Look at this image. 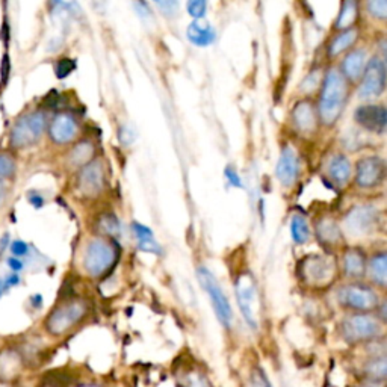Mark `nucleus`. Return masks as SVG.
<instances>
[{"instance_id":"nucleus-16","label":"nucleus","mask_w":387,"mask_h":387,"mask_svg":"<svg viewBox=\"0 0 387 387\" xmlns=\"http://www.w3.org/2000/svg\"><path fill=\"white\" fill-rule=\"evenodd\" d=\"M275 176L283 183L284 187L293 185V182L298 177V158L291 147H284L280 154V159L275 168Z\"/></svg>"},{"instance_id":"nucleus-28","label":"nucleus","mask_w":387,"mask_h":387,"mask_svg":"<svg viewBox=\"0 0 387 387\" xmlns=\"http://www.w3.org/2000/svg\"><path fill=\"white\" fill-rule=\"evenodd\" d=\"M365 371L372 380L383 381L386 379V372H387V363H386L384 356H380L379 358H374L372 362L367 363Z\"/></svg>"},{"instance_id":"nucleus-7","label":"nucleus","mask_w":387,"mask_h":387,"mask_svg":"<svg viewBox=\"0 0 387 387\" xmlns=\"http://www.w3.org/2000/svg\"><path fill=\"white\" fill-rule=\"evenodd\" d=\"M236 297L239 302V309H241L247 324L253 330L259 328L261 304H259V297H257L256 284L253 283L251 277H248V275H241V279L238 280V284H236Z\"/></svg>"},{"instance_id":"nucleus-40","label":"nucleus","mask_w":387,"mask_h":387,"mask_svg":"<svg viewBox=\"0 0 387 387\" xmlns=\"http://www.w3.org/2000/svg\"><path fill=\"white\" fill-rule=\"evenodd\" d=\"M132 228H133V232H135V235L138 236V239L153 238L152 230H150L149 227H145V226H143V224H138V223H135V224L132 226Z\"/></svg>"},{"instance_id":"nucleus-14","label":"nucleus","mask_w":387,"mask_h":387,"mask_svg":"<svg viewBox=\"0 0 387 387\" xmlns=\"http://www.w3.org/2000/svg\"><path fill=\"white\" fill-rule=\"evenodd\" d=\"M354 119L358 126L375 133H384L386 131V109L379 105L360 106L354 114Z\"/></svg>"},{"instance_id":"nucleus-31","label":"nucleus","mask_w":387,"mask_h":387,"mask_svg":"<svg viewBox=\"0 0 387 387\" xmlns=\"http://www.w3.org/2000/svg\"><path fill=\"white\" fill-rule=\"evenodd\" d=\"M367 13H370L372 17L379 18V20H384L387 17V2L386 0H372L366 5Z\"/></svg>"},{"instance_id":"nucleus-47","label":"nucleus","mask_w":387,"mask_h":387,"mask_svg":"<svg viewBox=\"0 0 387 387\" xmlns=\"http://www.w3.org/2000/svg\"><path fill=\"white\" fill-rule=\"evenodd\" d=\"M5 291H8L6 283L3 280H0V297H2V295L5 293Z\"/></svg>"},{"instance_id":"nucleus-32","label":"nucleus","mask_w":387,"mask_h":387,"mask_svg":"<svg viewBox=\"0 0 387 387\" xmlns=\"http://www.w3.org/2000/svg\"><path fill=\"white\" fill-rule=\"evenodd\" d=\"M15 173V162L11 156L0 154V179H9Z\"/></svg>"},{"instance_id":"nucleus-13","label":"nucleus","mask_w":387,"mask_h":387,"mask_svg":"<svg viewBox=\"0 0 387 387\" xmlns=\"http://www.w3.org/2000/svg\"><path fill=\"white\" fill-rule=\"evenodd\" d=\"M345 224L353 235L370 233L377 224V210L371 206H357L349 210Z\"/></svg>"},{"instance_id":"nucleus-41","label":"nucleus","mask_w":387,"mask_h":387,"mask_svg":"<svg viewBox=\"0 0 387 387\" xmlns=\"http://www.w3.org/2000/svg\"><path fill=\"white\" fill-rule=\"evenodd\" d=\"M226 177H227V180L230 182V185H233V187H236V188H242L241 179H239V176H238V173L235 171V168L228 167V168L226 170Z\"/></svg>"},{"instance_id":"nucleus-3","label":"nucleus","mask_w":387,"mask_h":387,"mask_svg":"<svg viewBox=\"0 0 387 387\" xmlns=\"http://www.w3.org/2000/svg\"><path fill=\"white\" fill-rule=\"evenodd\" d=\"M117 259L118 251L112 242L105 241V239H94L87 247L84 266L89 275L97 279L101 275H106L115 265Z\"/></svg>"},{"instance_id":"nucleus-44","label":"nucleus","mask_w":387,"mask_h":387,"mask_svg":"<svg viewBox=\"0 0 387 387\" xmlns=\"http://www.w3.org/2000/svg\"><path fill=\"white\" fill-rule=\"evenodd\" d=\"M29 201L32 203V205H34L35 207H41V206L44 205V200H43V197L36 196V194H31V196H29Z\"/></svg>"},{"instance_id":"nucleus-15","label":"nucleus","mask_w":387,"mask_h":387,"mask_svg":"<svg viewBox=\"0 0 387 387\" xmlns=\"http://www.w3.org/2000/svg\"><path fill=\"white\" fill-rule=\"evenodd\" d=\"M50 138L57 144H68L78 135V123L70 114H59L53 118L49 129Z\"/></svg>"},{"instance_id":"nucleus-29","label":"nucleus","mask_w":387,"mask_h":387,"mask_svg":"<svg viewBox=\"0 0 387 387\" xmlns=\"http://www.w3.org/2000/svg\"><path fill=\"white\" fill-rule=\"evenodd\" d=\"M318 235L319 238L324 239L326 242L335 244L340 239V232L335 223H330V221H324V223L319 224L318 227Z\"/></svg>"},{"instance_id":"nucleus-51","label":"nucleus","mask_w":387,"mask_h":387,"mask_svg":"<svg viewBox=\"0 0 387 387\" xmlns=\"http://www.w3.org/2000/svg\"><path fill=\"white\" fill-rule=\"evenodd\" d=\"M0 387H6V384H3V383H0Z\"/></svg>"},{"instance_id":"nucleus-25","label":"nucleus","mask_w":387,"mask_h":387,"mask_svg":"<svg viewBox=\"0 0 387 387\" xmlns=\"http://www.w3.org/2000/svg\"><path fill=\"white\" fill-rule=\"evenodd\" d=\"M358 14V5L356 2H344L340 13L337 15V20L335 23V27L337 31H346L351 29L353 24L356 23V18Z\"/></svg>"},{"instance_id":"nucleus-50","label":"nucleus","mask_w":387,"mask_h":387,"mask_svg":"<svg viewBox=\"0 0 387 387\" xmlns=\"http://www.w3.org/2000/svg\"><path fill=\"white\" fill-rule=\"evenodd\" d=\"M360 387H380V386H377V384H365V386H360Z\"/></svg>"},{"instance_id":"nucleus-11","label":"nucleus","mask_w":387,"mask_h":387,"mask_svg":"<svg viewBox=\"0 0 387 387\" xmlns=\"http://www.w3.org/2000/svg\"><path fill=\"white\" fill-rule=\"evenodd\" d=\"M105 188V170L103 165L97 161L85 165L80 168L78 177V189L82 196L87 198H94L100 196V192Z\"/></svg>"},{"instance_id":"nucleus-10","label":"nucleus","mask_w":387,"mask_h":387,"mask_svg":"<svg viewBox=\"0 0 387 387\" xmlns=\"http://www.w3.org/2000/svg\"><path fill=\"white\" fill-rule=\"evenodd\" d=\"M386 87V66L380 58H372L366 64L363 70L360 88H358V97L360 98H374L379 97Z\"/></svg>"},{"instance_id":"nucleus-2","label":"nucleus","mask_w":387,"mask_h":387,"mask_svg":"<svg viewBox=\"0 0 387 387\" xmlns=\"http://www.w3.org/2000/svg\"><path fill=\"white\" fill-rule=\"evenodd\" d=\"M87 304L84 301H68L54 309L45 319V330L52 336H62L76 327L87 316Z\"/></svg>"},{"instance_id":"nucleus-30","label":"nucleus","mask_w":387,"mask_h":387,"mask_svg":"<svg viewBox=\"0 0 387 387\" xmlns=\"http://www.w3.org/2000/svg\"><path fill=\"white\" fill-rule=\"evenodd\" d=\"M98 228L101 230V232L109 235V236H115L119 232L118 219L114 215H109V214L100 217V219H98Z\"/></svg>"},{"instance_id":"nucleus-43","label":"nucleus","mask_w":387,"mask_h":387,"mask_svg":"<svg viewBox=\"0 0 387 387\" xmlns=\"http://www.w3.org/2000/svg\"><path fill=\"white\" fill-rule=\"evenodd\" d=\"M8 265L13 271H22L23 270V262L20 259H17V257H11V259H8Z\"/></svg>"},{"instance_id":"nucleus-8","label":"nucleus","mask_w":387,"mask_h":387,"mask_svg":"<svg viewBox=\"0 0 387 387\" xmlns=\"http://www.w3.org/2000/svg\"><path fill=\"white\" fill-rule=\"evenodd\" d=\"M337 300L342 306L358 312H370L379 306L377 293L370 286L362 283H351L340 288Z\"/></svg>"},{"instance_id":"nucleus-46","label":"nucleus","mask_w":387,"mask_h":387,"mask_svg":"<svg viewBox=\"0 0 387 387\" xmlns=\"http://www.w3.org/2000/svg\"><path fill=\"white\" fill-rule=\"evenodd\" d=\"M5 283H6V286L8 288H11V286H15V284H18V283H20V277H18V275H9V277L5 280Z\"/></svg>"},{"instance_id":"nucleus-38","label":"nucleus","mask_w":387,"mask_h":387,"mask_svg":"<svg viewBox=\"0 0 387 387\" xmlns=\"http://www.w3.org/2000/svg\"><path fill=\"white\" fill-rule=\"evenodd\" d=\"M11 250H13L14 257H17L18 259V257H23L27 254V251H29V247H27V244L23 241H14Z\"/></svg>"},{"instance_id":"nucleus-18","label":"nucleus","mask_w":387,"mask_h":387,"mask_svg":"<svg viewBox=\"0 0 387 387\" xmlns=\"http://www.w3.org/2000/svg\"><path fill=\"white\" fill-rule=\"evenodd\" d=\"M292 118L300 132L313 133L316 131V112L310 101H301V103L295 106Z\"/></svg>"},{"instance_id":"nucleus-4","label":"nucleus","mask_w":387,"mask_h":387,"mask_svg":"<svg viewBox=\"0 0 387 387\" xmlns=\"http://www.w3.org/2000/svg\"><path fill=\"white\" fill-rule=\"evenodd\" d=\"M381 333L383 328L380 322L370 315H363V313L346 316L340 324V335L349 344L365 342V340L379 337Z\"/></svg>"},{"instance_id":"nucleus-27","label":"nucleus","mask_w":387,"mask_h":387,"mask_svg":"<svg viewBox=\"0 0 387 387\" xmlns=\"http://www.w3.org/2000/svg\"><path fill=\"white\" fill-rule=\"evenodd\" d=\"M291 235L293 238V241L297 244L307 242L309 235H310L307 221L302 217H293L292 224H291Z\"/></svg>"},{"instance_id":"nucleus-9","label":"nucleus","mask_w":387,"mask_h":387,"mask_svg":"<svg viewBox=\"0 0 387 387\" xmlns=\"http://www.w3.org/2000/svg\"><path fill=\"white\" fill-rule=\"evenodd\" d=\"M302 279L313 286H324L333 282L336 263L328 256H310L302 262Z\"/></svg>"},{"instance_id":"nucleus-5","label":"nucleus","mask_w":387,"mask_h":387,"mask_svg":"<svg viewBox=\"0 0 387 387\" xmlns=\"http://www.w3.org/2000/svg\"><path fill=\"white\" fill-rule=\"evenodd\" d=\"M45 115L43 112L26 114L18 118L9 136V143L15 149H24L40 140L45 129Z\"/></svg>"},{"instance_id":"nucleus-20","label":"nucleus","mask_w":387,"mask_h":387,"mask_svg":"<svg viewBox=\"0 0 387 387\" xmlns=\"http://www.w3.org/2000/svg\"><path fill=\"white\" fill-rule=\"evenodd\" d=\"M344 270L349 279H362L366 271L365 263V254L357 250V248H351L344 256Z\"/></svg>"},{"instance_id":"nucleus-45","label":"nucleus","mask_w":387,"mask_h":387,"mask_svg":"<svg viewBox=\"0 0 387 387\" xmlns=\"http://www.w3.org/2000/svg\"><path fill=\"white\" fill-rule=\"evenodd\" d=\"M135 8L138 9V14H140L141 17H150V11H149V8L145 6V3H135Z\"/></svg>"},{"instance_id":"nucleus-19","label":"nucleus","mask_w":387,"mask_h":387,"mask_svg":"<svg viewBox=\"0 0 387 387\" xmlns=\"http://www.w3.org/2000/svg\"><path fill=\"white\" fill-rule=\"evenodd\" d=\"M22 370V357L13 349L0 354V383H11L15 380Z\"/></svg>"},{"instance_id":"nucleus-22","label":"nucleus","mask_w":387,"mask_h":387,"mask_svg":"<svg viewBox=\"0 0 387 387\" xmlns=\"http://www.w3.org/2000/svg\"><path fill=\"white\" fill-rule=\"evenodd\" d=\"M330 177L335 180L337 185H345L349 176H351V163L345 158L344 154H337L331 159L328 165Z\"/></svg>"},{"instance_id":"nucleus-39","label":"nucleus","mask_w":387,"mask_h":387,"mask_svg":"<svg viewBox=\"0 0 387 387\" xmlns=\"http://www.w3.org/2000/svg\"><path fill=\"white\" fill-rule=\"evenodd\" d=\"M133 140H135V135L131 127L124 126L119 129V141H122L124 145H129Z\"/></svg>"},{"instance_id":"nucleus-21","label":"nucleus","mask_w":387,"mask_h":387,"mask_svg":"<svg viewBox=\"0 0 387 387\" xmlns=\"http://www.w3.org/2000/svg\"><path fill=\"white\" fill-rule=\"evenodd\" d=\"M188 40L200 48H206L215 41L214 27L201 22H194L188 27Z\"/></svg>"},{"instance_id":"nucleus-1","label":"nucleus","mask_w":387,"mask_h":387,"mask_svg":"<svg viewBox=\"0 0 387 387\" xmlns=\"http://www.w3.org/2000/svg\"><path fill=\"white\" fill-rule=\"evenodd\" d=\"M348 98V82L337 70H328L319 96V122L324 126H333L342 115Z\"/></svg>"},{"instance_id":"nucleus-36","label":"nucleus","mask_w":387,"mask_h":387,"mask_svg":"<svg viewBox=\"0 0 387 387\" xmlns=\"http://www.w3.org/2000/svg\"><path fill=\"white\" fill-rule=\"evenodd\" d=\"M140 241V250L145 253H154V254H161L162 250L159 244L154 241L153 238H145V239H138Z\"/></svg>"},{"instance_id":"nucleus-17","label":"nucleus","mask_w":387,"mask_h":387,"mask_svg":"<svg viewBox=\"0 0 387 387\" xmlns=\"http://www.w3.org/2000/svg\"><path fill=\"white\" fill-rule=\"evenodd\" d=\"M366 67V53L362 49H354L349 52L342 61V73L346 82H357L362 78Z\"/></svg>"},{"instance_id":"nucleus-42","label":"nucleus","mask_w":387,"mask_h":387,"mask_svg":"<svg viewBox=\"0 0 387 387\" xmlns=\"http://www.w3.org/2000/svg\"><path fill=\"white\" fill-rule=\"evenodd\" d=\"M189 387H205L206 386V381L205 379H203V377L200 375H189L188 379H187Z\"/></svg>"},{"instance_id":"nucleus-6","label":"nucleus","mask_w":387,"mask_h":387,"mask_svg":"<svg viewBox=\"0 0 387 387\" xmlns=\"http://www.w3.org/2000/svg\"><path fill=\"white\" fill-rule=\"evenodd\" d=\"M197 275L203 289L209 293L212 306H214L217 313V318L226 328H230L233 324V312H232V307H230V302L224 295L223 289H221V286L217 283L214 274H212L207 268H198Z\"/></svg>"},{"instance_id":"nucleus-26","label":"nucleus","mask_w":387,"mask_h":387,"mask_svg":"<svg viewBox=\"0 0 387 387\" xmlns=\"http://www.w3.org/2000/svg\"><path fill=\"white\" fill-rule=\"evenodd\" d=\"M370 271H371V279L375 284L384 288L386 286V277H387V257L384 253L375 254L371 263H370Z\"/></svg>"},{"instance_id":"nucleus-48","label":"nucleus","mask_w":387,"mask_h":387,"mask_svg":"<svg viewBox=\"0 0 387 387\" xmlns=\"http://www.w3.org/2000/svg\"><path fill=\"white\" fill-rule=\"evenodd\" d=\"M3 197H5V187H3V183L0 182V203L3 201Z\"/></svg>"},{"instance_id":"nucleus-37","label":"nucleus","mask_w":387,"mask_h":387,"mask_svg":"<svg viewBox=\"0 0 387 387\" xmlns=\"http://www.w3.org/2000/svg\"><path fill=\"white\" fill-rule=\"evenodd\" d=\"M156 6H158L161 9L162 14H165V15H174V14L177 13L179 3L170 0V2H156Z\"/></svg>"},{"instance_id":"nucleus-49","label":"nucleus","mask_w":387,"mask_h":387,"mask_svg":"<svg viewBox=\"0 0 387 387\" xmlns=\"http://www.w3.org/2000/svg\"><path fill=\"white\" fill-rule=\"evenodd\" d=\"M80 387H101V386H97V384H87V386H80Z\"/></svg>"},{"instance_id":"nucleus-33","label":"nucleus","mask_w":387,"mask_h":387,"mask_svg":"<svg viewBox=\"0 0 387 387\" xmlns=\"http://www.w3.org/2000/svg\"><path fill=\"white\" fill-rule=\"evenodd\" d=\"M250 386L251 387H274L268 379V375H266V372L262 370V367H256V370L251 372Z\"/></svg>"},{"instance_id":"nucleus-24","label":"nucleus","mask_w":387,"mask_h":387,"mask_svg":"<svg viewBox=\"0 0 387 387\" xmlns=\"http://www.w3.org/2000/svg\"><path fill=\"white\" fill-rule=\"evenodd\" d=\"M357 38H358V31L354 29V27L342 31L333 41H331L330 48H328V54L330 57H337L339 53H342L351 48V45H354Z\"/></svg>"},{"instance_id":"nucleus-34","label":"nucleus","mask_w":387,"mask_h":387,"mask_svg":"<svg viewBox=\"0 0 387 387\" xmlns=\"http://www.w3.org/2000/svg\"><path fill=\"white\" fill-rule=\"evenodd\" d=\"M76 68V64L73 59H68V58H64L61 59L58 64H57V76L59 79H64L67 78L70 73Z\"/></svg>"},{"instance_id":"nucleus-35","label":"nucleus","mask_w":387,"mask_h":387,"mask_svg":"<svg viewBox=\"0 0 387 387\" xmlns=\"http://www.w3.org/2000/svg\"><path fill=\"white\" fill-rule=\"evenodd\" d=\"M206 9H207V3L203 2V0H194V2L188 3V13L194 18H201L206 14Z\"/></svg>"},{"instance_id":"nucleus-23","label":"nucleus","mask_w":387,"mask_h":387,"mask_svg":"<svg viewBox=\"0 0 387 387\" xmlns=\"http://www.w3.org/2000/svg\"><path fill=\"white\" fill-rule=\"evenodd\" d=\"M94 154H96V149H94L93 143L82 141L75 147V149L71 150L70 162H71V165H75V167L84 168L85 165L93 162Z\"/></svg>"},{"instance_id":"nucleus-12","label":"nucleus","mask_w":387,"mask_h":387,"mask_svg":"<svg viewBox=\"0 0 387 387\" xmlns=\"http://www.w3.org/2000/svg\"><path fill=\"white\" fill-rule=\"evenodd\" d=\"M384 179V161L379 156H370L358 161L356 183L360 188L370 189L379 187Z\"/></svg>"}]
</instances>
